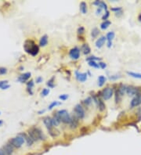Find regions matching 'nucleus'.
<instances>
[{"label": "nucleus", "mask_w": 141, "mask_h": 155, "mask_svg": "<svg viewBox=\"0 0 141 155\" xmlns=\"http://www.w3.org/2000/svg\"><path fill=\"white\" fill-rule=\"evenodd\" d=\"M24 49L27 53L32 56H36L39 52V47L32 40H27L24 42Z\"/></svg>", "instance_id": "obj_1"}, {"label": "nucleus", "mask_w": 141, "mask_h": 155, "mask_svg": "<svg viewBox=\"0 0 141 155\" xmlns=\"http://www.w3.org/2000/svg\"><path fill=\"white\" fill-rule=\"evenodd\" d=\"M29 136L33 140V141H38L39 140H45V136L42 131L38 128H32L29 130Z\"/></svg>", "instance_id": "obj_2"}, {"label": "nucleus", "mask_w": 141, "mask_h": 155, "mask_svg": "<svg viewBox=\"0 0 141 155\" xmlns=\"http://www.w3.org/2000/svg\"><path fill=\"white\" fill-rule=\"evenodd\" d=\"M57 114L59 116L61 122L64 124H70L71 121V117L66 110H60L57 112Z\"/></svg>", "instance_id": "obj_3"}, {"label": "nucleus", "mask_w": 141, "mask_h": 155, "mask_svg": "<svg viewBox=\"0 0 141 155\" xmlns=\"http://www.w3.org/2000/svg\"><path fill=\"white\" fill-rule=\"evenodd\" d=\"M24 143V137L23 136L22 134H19L18 136L15 138L11 139L10 140V143L13 147L20 148L22 146V144Z\"/></svg>", "instance_id": "obj_4"}, {"label": "nucleus", "mask_w": 141, "mask_h": 155, "mask_svg": "<svg viewBox=\"0 0 141 155\" xmlns=\"http://www.w3.org/2000/svg\"><path fill=\"white\" fill-rule=\"evenodd\" d=\"M113 94H114L113 89L110 88V87H107V88H105L104 89H103V91L101 93V96L104 100H108L109 99H111L112 97Z\"/></svg>", "instance_id": "obj_5"}, {"label": "nucleus", "mask_w": 141, "mask_h": 155, "mask_svg": "<svg viewBox=\"0 0 141 155\" xmlns=\"http://www.w3.org/2000/svg\"><path fill=\"white\" fill-rule=\"evenodd\" d=\"M74 111L75 113V116L78 119H82L85 117V111L80 104H76L74 109Z\"/></svg>", "instance_id": "obj_6"}, {"label": "nucleus", "mask_w": 141, "mask_h": 155, "mask_svg": "<svg viewBox=\"0 0 141 155\" xmlns=\"http://www.w3.org/2000/svg\"><path fill=\"white\" fill-rule=\"evenodd\" d=\"M140 103H141V93L140 92V93L136 94V95L134 96V98L131 100L130 107L131 108H133V107L139 106Z\"/></svg>", "instance_id": "obj_7"}, {"label": "nucleus", "mask_w": 141, "mask_h": 155, "mask_svg": "<svg viewBox=\"0 0 141 155\" xmlns=\"http://www.w3.org/2000/svg\"><path fill=\"white\" fill-rule=\"evenodd\" d=\"M69 55H70V57L71 59L78 60L80 57V49L78 47H75V48L71 49L69 52Z\"/></svg>", "instance_id": "obj_8"}, {"label": "nucleus", "mask_w": 141, "mask_h": 155, "mask_svg": "<svg viewBox=\"0 0 141 155\" xmlns=\"http://www.w3.org/2000/svg\"><path fill=\"white\" fill-rule=\"evenodd\" d=\"M140 93V90L136 88V87H133V86H127V89H126V93L128 94L129 96H135L136 94Z\"/></svg>", "instance_id": "obj_9"}, {"label": "nucleus", "mask_w": 141, "mask_h": 155, "mask_svg": "<svg viewBox=\"0 0 141 155\" xmlns=\"http://www.w3.org/2000/svg\"><path fill=\"white\" fill-rule=\"evenodd\" d=\"M43 123L45 124V125L46 126L47 129H50L53 128V122H52V118H50V117L47 116V117H45L43 118Z\"/></svg>", "instance_id": "obj_10"}, {"label": "nucleus", "mask_w": 141, "mask_h": 155, "mask_svg": "<svg viewBox=\"0 0 141 155\" xmlns=\"http://www.w3.org/2000/svg\"><path fill=\"white\" fill-rule=\"evenodd\" d=\"M87 74L86 73H79L78 71H76L75 72V77L77 78L78 81L81 82H86L87 79Z\"/></svg>", "instance_id": "obj_11"}, {"label": "nucleus", "mask_w": 141, "mask_h": 155, "mask_svg": "<svg viewBox=\"0 0 141 155\" xmlns=\"http://www.w3.org/2000/svg\"><path fill=\"white\" fill-rule=\"evenodd\" d=\"M106 41H107L106 37H105V36H101L100 38H99V39H98L97 41H96V43H95L96 47H97V48L100 49L105 44Z\"/></svg>", "instance_id": "obj_12"}, {"label": "nucleus", "mask_w": 141, "mask_h": 155, "mask_svg": "<svg viewBox=\"0 0 141 155\" xmlns=\"http://www.w3.org/2000/svg\"><path fill=\"white\" fill-rule=\"evenodd\" d=\"M70 128L71 129H76L78 126V118L76 116H73L71 117V121L70 122Z\"/></svg>", "instance_id": "obj_13"}, {"label": "nucleus", "mask_w": 141, "mask_h": 155, "mask_svg": "<svg viewBox=\"0 0 141 155\" xmlns=\"http://www.w3.org/2000/svg\"><path fill=\"white\" fill-rule=\"evenodd\" d=\"M4 153H5L6 155H10L11 154L13 153V146L10 144H6L3 147V148Z\"/></svg>", "instance_id": "obj_14"}, {"label": "nucleus", "mask_w": 141, "mask_h": 155, "mask_svg": "<svg viewBox=\"0 0 141 155\" xmlns=\"http://www.w3.org/2000/svg\"><path fill=\"white\" fill-rule=\"evenodd\" d=\"M93 5L95 6H97L98 8H101V9H104L105 10H107V4L104 3V2L103 1H99V0H97V1H95L94 3H93Z\"/></svg>", "instance_id": "obj_15"}, {"label": "nucleus", "mask_w": 141, "mask_h": 155, "mask_svg": "<svg viewBox=\"0 0 141 155\" xmlns=\"http://www.w3.org/2000/svg\"><path fill=\"white\" fill-rule=\"evenodd\" d=\"M30 77H31V73L30 72H27V73L23 74V75H20L18 77V78H17V80L20 81L21 82H26V81L28 80Z\"/></svg>", "instance_id": "obj_16"}, {"label": "nucleus", "mask_w": 141, "mask_h": 155, "mask_svg": "<svg viewBox=\"0 0 141 155\" xmlns=\"http://www.w3.org/2000/svg\"><path fill=\"white\" fill-rule=\"evenodd\" d=\"M52 122H53V126H55V127L57 126V125H59L60 123L61 122V120H60V118H59V116L57 114V113H56L52 118Z\"/></svg>", "instance_id": "obj_17"}, {"label": "nucleus", "mask_w": 141, "mask_h": 155, "mask_svg": "<svg viewBox=\"0 0 141 155\" xmlns=\"http://www.w3.org/2000/svg\"><path fill=\"white\" fill-rule=\"evenodd\" d=\"M47 44H48V36H47L46 35H45L39 40V46L42 47H44V46H46Z\"/></svg>", "instance_id": "obj_18"}, {"label": "nucleus", "mask_w": 141, "mask_h": 155, "mask_svg": "<svg viewBox=\"0 0 141 155\" xmlns=\"http://www.w3.org/2000/svg\"><path fill=\"white\" fill-rule=\"evenodd\" d=\"M126 89H127V86H125V85H124L123 84H121L119 85L117 92H118V93L119 94L120 96H123L125 94V93H126Z\"/></svg>", "instance_id": "obj_19"}, {"label": "nucleus", "mask_w": 141, "mask_h": 155, "mask_svg": "<svg viewBox=\"0 0 141 155\" xmlns=\"http://www.w3.org/2000/svg\"><path fill=\"white\" fill-rule=\"evenodd\" d=\"M82 50L83 51V53L85 55H88L90 53L91 49H90V47L89 46L88 44H83L82 46Z\"/></svg>", "instance_id": "obj_20"}, {"label": "nucleus", "mask_w": 141, "mask_h": 155, "mask_svg": "<svg viewBox=\"0 0 141 155\" xmlns=\"http://www.w3.org/2000/svg\"><path fill=\"white\" fill-rule=\"evenodd\" d=\"M115 34L114 31H110V32L107 33L106 35V39L107 40V42H112V40L114 39V38H115Z\"/></svg>", "instance_id": "obj_21"}, {"label": "nucleus", "mask_w": 141, "mask_h": 155, "mask_svg": "<svg viewBox=\"0 0 141 155\" xmlns=\"http://www.w3.org/2000/svg\"><path fill=\"white\" fill-rule=\"evenodd\" d=\"M80 10L83 14H86L87 13V5L85 2H82L80 3Z\"/></svg>", "instance_id": "obj_22"}, {"label": "nucleus", "mask_w": 141, "mask_h": 155, "mask_svg": "<svg viewBox=\"0 0 141 155\" xmlns=\"http://www.w3.org/2000/svg\"><path fill=\"white\" fill-rule=\"evenodd\" d=\"M111 22L110 21H104L100 24V28H101L102 30H106V29L111 25Z\"/></svg>", "instance_id": "obj_23"}, {"label": "nucleus", "mask_w": 141, "mask_h": 155, "mask_svg": "<svg viewBox=\"0 0 141 155\" xmlns=\"http://www.w3.org/2000/svg\"><path fill=\"white\" fill-rule=\"evenodd\" d=\"M105 82H106V78H105L104 76H103V75L99 76V78H98V85H99L100 87L103 86Z\"/></svg>", "instance_id": "obj_24"}, {"label": "nucleus", "mask_w": 141, "mask_h": 155, "mask_svg": "<svg viewBox=\"0 0 141 155\" xmlns=\"http://www.w3.org/2000/svg\"><path fill=\"white\" fill-rule=\"evenodd\" d=\"M49 132H50V134L53 137H56L58 135H59V131H58L57 129H56L55 128H52V129H49Z\"/></svg>", "instance_id": "obj_25"}, {"label": "nucleus", "mask_w": 141, "mask_h": 155, "mask_svg": "<svg viewBox=\"0 0 141 155\" xmlns=\"http://www.w3.org/2000/svg\"><path fill=\"white\" fill-rule=\"evenodd\" d=\"M98 107H99V110L100 111H104L105 108H106V106H105L104 103L101 100H98Z\"/></svg>", "instance_id": "obj_26"}, {"label": "nucleus", "mask_w": 141, "mask_h": 155, "mask_svg": "<svg viewBox=\"0 0 141 155\" xmlns=\"http://www.w3.org/2000/svg\"><path fill=\"white\" fill-rule=\"evenodd\" d=\"M99 33H100V31L98 30V28H94L91 31V35H92V37H93V39H95V38L97 37V35H99Z\"/></svg>", "instance_id": "obj_27"}, {"label": "nucleus", "mask_w": 141, "mask_h": 155, "mask_svg": "<svg viewBox=\"0 0 141 155\" xmlns=\"http://www.w3.org/2000/svg\"><path fill=\"white\" fill-rule=\"evenodd\" d=\"M127 75L131 76V77L136 78H141V74H139V73H134V72H130V71H127Z\"/></svg>", "instance_id": "obj_28"}, {"label": "nucleus", "mask_w": 141, "mask_h": 155, "mask_svg": "<svg viewBox=\"0 0 141 155\" xmlns=\"http://www.w3.org/2000/svg\"><path fill=\"white\" fill-rule=\"evenodd\" d=\"M60 104H61V103L58 102V101H53V102L51 103L50 105H49L48 109L49 110H52L53 107H55L56 106H58V105H60Z\"/></svg>", "instance_id": "obj_29"}, {"label": "nucleus", "mask_w": 141, "mask_h": 155, "mask_svg": "<svg viewBox=\"0 0 141 155\" xmlns=\"http://www.w3.org/2000/svg\"><path fill=\"white\" fill-rule=\"evenodd\" d=\"M92 103V98L91 97H88L86 99H85V100H83V103L86 106H89V104H91Z\"/></svg>", "instance_id": "obj_30"}, {"label": "nucleus", "mask_w": 141, "mask_h": 155, "mask_svg": "<svg viewBox=\"0 0 141 155\" xmlns=\"http://www.w3.org/2000/svg\"><path fill=\"white\" fill-rule=\"evenodd\" d=\"M53 80H54V77L52 78L50 81H48L46 83V85H48L50 88H53L54 87V84H53Z\"/></svg>", "instance_id": "obj_31"}, {"label": "nucleus", "mask_w": 141, "mask_h": 155, "mask_svg": "<svg viewBox=\"0 0 141 155\" xmlns=\"http://www.w3.org/2000/svg\"><path fill=\"white\" fill-rule=\"evenodd\" d=\"M89 65L90 67H95V68H99V67H100L99 64H97V63H96L95 61H89Z\"/></svg>", "instance_id": "obj_32"}, {"label": "nucleus", "mask_w": 141, "mask_h": 155, "mask_svg": "<svg viewBox=\"0 0 141 155\" xmlns=\"http://www.w3.org/2000/svg\"><path fill=\"white\" fill-rule=\"evenodd\" d=\"M88 61H94V60H100L101 59H100V57H94V56H92V57H89L86 59Z\"/></svg>", "instance_id": "obj_33"}, {"label": "nucleus", "mask_w": 141, "mask_h": 155, "mask_svg": "<svg viewBox=\"0 0 141 155\" xmlns=\"http://www.w3.org/2000/svg\"><path fill=\"white\" fill-rule=\"evenodd\" d=\"M49 93H50V89H42V91L41 93L42 96H46L47 95H49Z\"/></svg>", "instance_id": "obj_34"}, {"label": "nucleus", "mask_w": 141, "mask_h": 155, "mask_svg": "<svg viewBox=\"0 0 141 155\" xmlns=\"http://www.w3.org/2000/svg\"><path fill=\"white\" fill-rule=\"evenodd\" d=\"M109 16H110V12H109L108 10H107L106 13H105V14L103 16V17H102V19L104 20V21H107V18L109 17Z\"/></svg>", "instance_id": "obj_35"}, {"label": "nucleus", "mask_w": 141, "mask_h": 155, "mask_svg": "<svg viewBox=\"0 0 141 155\" xmlns=\"http://www.w3.org/2000/svg\"><path fill=\"white\" fill-rule=\"evenodd\" d=\"M85 32V28L83 27H79V28H78V33L80 34V35H82V34H83Z\"/></svg>", "instance_id": "obj_36"}, {"label": "nucleus", "mask_w": 141, "mask_h": 155, "mask_svg": "<svg viewBox=\"0 0 141 155\" xmlns=\"http://www.w3.org/2000/svg\"><path fill=\"white\" fill-rule=\"evenodd\" d=\"M59 98L62 100H66L68 98V95H67V94H63V95H60L59 96Z\"/></svg>", "instance_id": "obj_37"}, {"label": "nucleus", "mask_w": 141, "mask_h": 155, "mask_svg": "<svg viewBox=\"0 0 141 155\" xmlns=\"http://www.w3.org/2000/svg\"><path fill=\"white\" fill-rule=\"evenodd\" d=\"M7 72V70L5 67H0V75H5Z\"/></svg>", "instance_id": "obj_38"}, {"label": "nucleus", "mask_w": 141, "mask_h": 155, "mask_svg": "<svg viewBox=\"0 0 141 155\" xmlns=\"http://www.w3.org/2000/svg\"><path fill=\"white\" fill-rule=\"evenodd\" d=\"M33 85H34V82H33V81L31 80L30 82H28V84H27V86H28V89H31L33 87Z\"/></svg>", "instance_id": "obj_39"}, {"label": "nucleus", "mask_w": 141, "mask_h": 155, "mask_svg": "<svg viewBox=\"0 0 141 155\" xmlns=\"http://www.w3.org/2000/svg\"><path fill=\"white\" fill-rule=\"evenodd\" d=\"M98 64H99V66H100V68H102V69H105V68H106V67H107V64H105V63H104V62H100Z\"/></svg>", "instance_id": "obj_40"}, {"label": "nucleus", "mask_w": 141, "mask_h": 155, "mask_svg": "<svg viewBox=\"0 0 141 155\" xmlns=\"http://www.w3.org/2000/svg\"><path fill=\"white\" fill-rule=\"evenodd\" d=\"M122 7H115V8H111V11H115V13L119 12V11H122Z\"/></svg>", "instance_id": "obj_41"}, {"label": "nucleus", "mask_w": 141, "mask_h": 155, "mask_svg": "<svg viewBox=\"0 0 141 155\" xmlns=\"http://www.w3.org/2000/svg\"><path fill=\"white\" fill-rule=\"evenodd\" d=\"M120 78V76L112 75V76H111V77H110V79H111V80H116V79H118V78Z\"/></svg>", "instance_id": "obj_42"}, {"label": "nucleus", "mask_w": 141, "mask_h": 155, "mask_svg": "<svg viewBox=\"0 0 141 155\" xmlns=\"http://www.w3.org/2000/svg\"><path fill=\"white\" fill-rule=\"evenodd\" d=\"M7 81H2V82H0V88L2 89V87L3 86V85H5L6 84H7Z\"/></svg>", "instance_id": "obj_43"}, {"label": "nucleus", "mask_w": 141, "mask_h": 155, "mask_svg": "<svg viewBox=\"0 0 141 155\" xmlns=\"http://www.w3.org/2000/svg\"><path fill=\"white\" fill-rule=\"evenodd\" d=\"M36 83H41V82H42V77H38V78H36Z\"/></svg>", "instance_id": "obj_44"}, {"label": "nucleus", "mask_w": 141, "mask_h": 155, "mask_svg": "<svg viewBox=\"0 0 141 155\" xmlns=\"http://www.w3.org/2000/svg\"><path fill=\"white\" fill-rule=\"evenodd\" d=\"M122 14V11H119V12H117V13H115V16L116 17H120L121 15Z\"/></svg>", "instance_id": "obj_45"}, {"label": "nucleus", "mask_w": 141, "mask_h": 155, "mask_svg": "<svg viewBox=\"0 0 141 155\" xmlns=\"http://www.w3.org/2000/svg\"><path fill=\"white\" fill-rule=\"evenodd\" d=\"M101 11H102L101 8H97V11H96V13H97V14H100V13H101Z\"/></svg>", "instance_id": "obj_46"}, {"label": "nucleus", "mask_w": 141, "mask_h": 155, "mask_svg": "<svg viewBox=\"0 0 141 155\" xmlns=\"http://www.w3.org/2000/svg\"><path fill=\"white\" fill-rule=\"evenodd\" d=\"M10 87V85H7V84H6L5 85H3V87H2V89H6L7 88H9Z\"/></svg>", "instance_id": "obj_47"}, {"label": "nucleus", "mask_w": 141, "mask_h": 155, "mask_svg": "<svg viewBox=\"0 0 141 155\" xmlns=\"http://www.w3.org/2000/svg\"><path fill=\"white\" fill-rule=\"evenodd\" d=\"M111 46H112V42H107V47H111Z\"/></svg>", "instance_id": "obj_48"}, {"label": "nucleus", "mask_w": 141, "mask_h": 155, "mask_svg": "<svg viewBox=\"0 0 141 155\" xmlns=\"http://www.w3.org/2000/svg\"><path fill=\"white\" fill-rule=\"evenodd\" d=\"M138 21L140 22H141V13H140V15L138 16Z\"/></svg>", "instance_id": "obj_49"}, {"label": "nucleus", "mask_w": 141, "mask_h": 155, "mask_svg": "<svg viewBox=\"0 0 141 155\" xmlns=\"http://www.w3.org/2000/svg\"><path fill=\"white\" fill-rule=\"evenodd\" d=\"M45 112V110H42V111H39L38 113H39V114H41L42 113H44Z\"/></svg>", "instance_id": "obj_50"}, {"label": "nucleus", "mask_w": 141, "mask_h": 155, "mask_svg": "<svg viewBox=\"0 0 141 155\" xmlns=\"http://www.w3.org/2000/svg\"><path fill=\"white\" fill-rule=\"evenodd\" d=\"M2 124H3V121H2V120H0V125H1Z\"/></svg>", "instance_id": "obj_51"}]
</instances>
